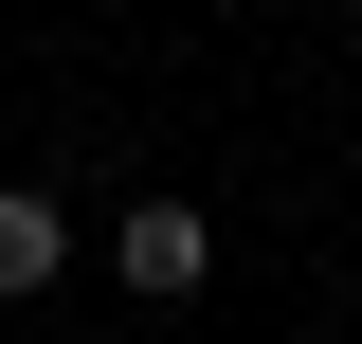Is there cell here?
Returning a JSON list of instances; mask_svg holds the SVG:
<instances>
[{"label":"cell","mask_w":362,"mask_h":344,"mask_svg":"<svg viewBox=\"0 0 362 344\" xmlns=\"http://www.w3.org/2000/svg\"><path fill=\"white\" fill-rule=\"evenodd\" d=\"M54 272H73V217H54L37 181H0V308H37Z\"/></svg>","instance_id":"7a4b0ae2"},{"label":"cell","mask_w":362,"mask_h":344,"mask_svg":"<svg viewBox=\"0 0 362 344\" xmlns=\"http://www.w3.org/2000/svg\"><path fill=\"white\" fill-rule=\"evenodd\" d=\"M109 272H127L145 308H181L199 272H218V236H199V200H127V217H109Z\"/></svg>","instance_id":"6da1fadb"}]
</instances>
